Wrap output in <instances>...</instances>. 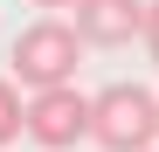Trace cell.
<instances>
[{
    "mask_svg": "<svg viewBox=\"0 0 159 152\" xmlns=\"http://www.w3.org/2000/svg\"><path fill=\"white\" fill-rule=\"evenodd\" d=\"M83 48H125V42H145V0H83L69 14Z\"/></svg>",
    "mask_w": 159,
    "mask_h": 152,
    "instance_id": "obj_4",
    "label": "cell"
},
{
    "mask_svg": "<svg viewBox=\"0 0 159 152\" xmlns=\"http://www.w3.org/2000/svg\"><path fill=\"white\" fill-rule=\"evenodd\" d=\"M14 83L28 90H62L76 62H83V35H76V21H28V28L14 35Z\"/></svg>",
    "mask_w": 159,
    "mask_h": 152,
    "instance_id": "obj_2",
    "label": "cell"
},
{
    "mask_svg": "<svg viewBox=\"0 0 159 152\" xmlns=\"http://www.w3.org/2000/svg\"><path fill=\"white\" fill-rule=\"evenodd\" d=\"M145 56H152V69H159V0H145Z\"/></svg>",
    "mask_w": 159,
    "mask_h": 152,
    "instance_id": "obj_6",
    "label": "cell"
},
{
    "mask_svg": "<svg viewBox=\"0 0 159 152\" xmlns=\"http://www.w3.org/2000/svg\"><path fill=\"white\" fill-rule=\"evenodd\" d=\"M90 138L104 152H159V97L139 83H104L90 97Z\"/></svg>",
    "mask_w": 159,
    "mask_h": 152,
    "instance_id": "obj_1",
    "label": "cell"
},
{
    "mask_svg": "<svg viewBox=\"0 0 159 152\" xmlns=\"http://www.w3.org/2000/svg\"><path fill=\"white\" fill-rule=\"evenodd\" d=\"M28 132V97L14 90V76H0V145H14Z\"/></svg>",
    "mask_w": 159,
    "mask_h": 152,
    "instance_id": "obj_5",
    "label": "cell"
},
{
    "mask_svg": "<svg viewBox=\"0 0 159 152\" xmlns=\"http://www.w3.org/2000/svg\"><path fill=\"white\" fill-rule=\"evenodd\" d=\"M35 7H69V14H76V7H83V0H35Z\"/></svg>",
    "mask_w": 159,
    "mask_h": 152,
    "instance_id": "obj_7",
    "label": "cell"
},
{
    "mask_svg": "<svg viewBox=\"0 0 159 152\" xmlns=\"http://www.w3.org/2000/svg\"><path fill=\"white\" fill-rule=\"evenodd\" d=\"M28 138L42 152H69L76 138H90V97L62 83V90H35L28 97Z\"/></svg>",
    "mask_w": 159,
    "mask_h": 152,
    "instance_id": "obj_3",
    "label": "cell"
}]
</instances>
